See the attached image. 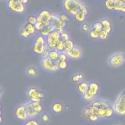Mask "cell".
<instances>
[{
  "instance_id": "d4e9b609",
  "label": "cell",
  "mask_w": 125,
  "mask_h": 125,
  "mask_svg": "<svg viewBox=\"0 0 125 125\" xmlns=\"http://www.w3.org/2000/svg\"><path fill=\"white\" fill-rule=\"evenodd\" d=\"M74 47V43L71 40H68L64 42V51L65 52L71 50Z\"/></svg>"
},
{
  "instance_id": "603a6c76",
  "label": "cell",
  "mask_w": 125,
  "mask_h": 125,
  "mask_svg": "<svg viewBox=\"0 0 125 125\" xmlns=\"http://www.w3.org/2000/svg\"><path fill=\"white\" fill-rule=\"evenodd\" d=\"M59 54L60 53H59V51H58L56 49L50 50L48 57H49L51 59L53 60H58L59 58Z\"/></svg>"
},
{
  "instance_id": "4fadbf2b",
  "label": "cell",
  "mask_w": 125,
  "mask_h": 125,
  "mask_svg": "<svg viewBox=\"0 0 125 125\" xmlns=\"http://www.w3.org/2000/svg\"><path fill=\"white\" fill-rule=\"evenodd\" d=\"M15 114L16 118L21 121H26L29 119L24 104L20 105L16 108Z\"/></svg>"
},
{
  "instance_id": "74e56055",
  "label": "cell",
  "mask_w": 125,
  "mask_h": 125,
  "mask_svg": "<svg viewBox=\"0 0 125 125\" xmlns=\"http://www.w3.org/2000/svg\"><path fill=\"white\" fill-rule=\"evenodd\" d=\"M83 78V75L82 74H78L75 76H73L72 78V80L74 82H79L82 78Z\"/></svg>"
},
{
  "instance_id": "f6af8a7d",
  "label": "cell",
  "mask_w": 125,
  "mask_h": 125,
  "mask_svg": "<svg viewBox=\"0 0 125 125\" xmlns=\"http://www.w3.org/2000/svg\"><path fill=\"white\" fill-rule=\"evenodd\" d=\"M119 125V124H116V125Z\"/></svg>"
},
{
  "instance_id": "d6a6232c",
  "label": "cell",
  "mask_w": 125,
  "mask_h": 125,
  "mask_svg": "<svg viewBox=\"0 0 125 125\" xmlns=\"http://www.w3.org/2000/svg\"><path fill=\"white\" fill-rule=\"evenodd\" d=\"M108 33L104 30H102L99 33V38L101 40H105L107 38Z\"/></svg>"
},
{
  "instance_id": "836d02e7",
  "label": "cell",
  "mask_w": 125,
  "mask_h": 125,
  "mask_svg": "<svg viewBox=\"0 0 125 125\" xmlns=\"http://www.w3.org/2000/svg\"><path fill=\"white\" fill-rule=\"evenodd\" d=\"M69 40V36L66 33L62 32L60 34V40L62 41L63 42H65Z\"/></svg>"
},
{
  "instance_id": "e0dca14e",
  "label": "cell",
  "mask_w": 125,
  "mask_h": 125,
  "mask_svg": "<svg viewBox=\"0 0 125 125\" xmlns=\"http://www.w3.org/2000/svg\"><path fill=\"white\" fill-rule=\"evenodd\" d=\"M49 25V21H38L35 25V27L36 30L41 31L44 27Z\"/></svg>"
},
{
  "instance_id": "3957f363",
  "label": "cell",
  "mask_w": 125,
  "mask_h": 125,
  "mask_svg": "<svg viewBox=\"0 0 125 125\" xmlns=\"http://www.w3.org/2000/svg\"><path fill=\"white\" fill-rule=\"evenodd\" d=\"M29 119H34L43 111V105L41 102L29 101L25 104Z\"/></svg>"
},
{
  "instance_id": "8992f818",
  "label": "cell",
  "mask_w": 125,
  "mask_h": 125,
  "mask_svg": "<svg viewBox=\"0 0 125 125\" xmlns=\"http://www.w3.org/2000/svg\"><path fill=\"white\" fill-rule=\"evenodd\" d=\"M59 60H53L49 57L42 58L41 61L42 67L47 71L55 72L59 69Z\"/></svg>"
},
{
  "instance_id": "7a4b0ae2",
  "label": "cell",
  "mask_w": 125,
  "mask_h": 125,
  "mask_svg": "<svg viewBox=\"0 0 125 125\" xmlns=\"http://www.w3.org/2000/svg\"><path fill=\"white\" fill-rule=\"evenodd\" d=\"M63 6L68 13L74 16L80 11L86 15L88 14V10L85 5L78 0H64Z\"/></svg>"
},
{
  "instance_id": "f35d334b",
  "label": "cell",
  "mask_w": 125,
  "mask_h": 125,
  "mask_svg": "<svg viewBox=\"0 0 125 125\" xmlns=\"http://www.w3.org/2000/svg\"><path fill=\"white\" fill-rule=\"evenodd\" d=\"M59 18L62 21L65 22H66V21H67L69 20L68 17L66 15H65L64 14H61L59 16Z\"/></svg>"
},
{
  "instance_id": "7402d4cb",
  "label": "cell",
  "mask_w": 125,
  "mask_h": 125,
  "mask_svg": "<svg viewBox=\"0 0 125 125\" xmlns=\"http://www.w3.org/2000/svg\"><path fill=\"white\" fill-rule=\"evenodd\" d=\"M86 14L84 13L83 12L80 11L78 12L75 15L74 17L75 20L79 22H83V21L86 18Z\"/></svg>"
},
{
  "instance_id": "8fae6325",
  "label": "cell",
  "mask_w": 125,
  "mask_h": 125,
  "mask_svg": "<svg viewBox=\"0 0 125 125\" xmlns=\"http://www.w3.org/2000/svg\"><path fill=\"white\" fill-rule=\"evenodd\" d=\"M49 22V25L52 27L54 30L58 32L60 34L62 33L63 28L65 27L66 22L62 21L59 17L52 15Z\"/></svg>"
},
{
  "instance_id": "484cf974",
  "label": "cell",
  "mask_w": 125,
  "mask_h": 125,
  "mask_svg": "<svg viewBox=\"0 0 125 125\" xmlns=\"http://www.w3.org/2000/svg\"><path fill=\"white\" fill-rule=\"evenodd\" d=\"M93 30L100 33L102 30H103V25L101 22H96L93 24L92 26Z\"/></svg>"
},
{
  "instance_id": "2e32d148",
  "label": "cell",
  "mask_w": 125,
  "mask_h": 125,
  "mask_svg": "<svg viewBox=\"0 0 125 125\" xmlns=\"http://www.w3.org/2000/svg\"><path fill=\"white\" fill-rule=\"evenodd\" d=\"M114 10L125 12V2L122 0H114Z\"/></svg>"
},
{
  "instance_id": "b9f144b4",
  "label": "cell",
  "mask_w": 125,
  "mask_h": 125,
  "mask_svg": "<svg viewBox=\"0 0 125 125\" xmlns=\"http://www.w3.org/2000/svg\"><path fill=\"white\" fill-rule=\"evenodd\" d=\"M82 28L84 31H87L89 28V26L87 24H83L82 26Z\"/></svg>"
},
{
  "instance_id": "9c48e42d",
  "label": "cell",
  "mask_w": 125,
  "mask_h": 125,
  "mask_svg": "<svg viewBox=\"0 0 125 125\" xmlns=\"http://www.w3.org/2000/svg\"><path fill=\"white\" fill-rule=\"evenodd\" d=\"M99 86L98 84L95 82L89 83V87L87 92L83 95V98L86 101L93 100L98 94L99 91Z\"/></svg>"
},
{
  "instance_id": "1f68e13d",
  "label": "cell",
  "mask_w": 125,
  "mask_h": 125,
  "mask_svg": "<svg viewBox=\"0 0 125 125\" xmlns=\"http://www.w3.org/2000/svg\"><path fill=\"white\" fill-rule=\"evenodd\" d=\"M20 34H21V36L22 37H23L24 38H28V37H29L30 36L29 33L23 27L21 29Z\"/></svg>"
},
{
  "instance_id": "52a82bcc",
  "label": "cell",
  "mask_w": 125,
  "mask_h": 125,
  "mask_svg": "<svg viewBox=\"0 0 125 125\" xmlns=\"http://www.w3.org/2000/svg\"><path fill=\"white\" fill-rule=\"evenodd\" d=\"M45 39L47 49L49 50L54 49L56 48L57 43L60 40V33L54 30Z\"/></svg>"
},
{
  "instance_id": "e575fe53",
  "label": "cell",
  "mask_w": 125,
  "mask_h": 125,
  "mask_svg": "<svg viewBox=\"0 0 125 125\" xmlns=\"http://www.w3.org/2000/svg\"><path fill=\"white\" fill-rule=\"evenodd\" d=\"M67 64L66 61H60L59 63V68L61 69H65L67 67Z\"/></svg>"
},
{
  "instance_id": "cb8c5ba5",
  "label": "cell",
  "mask_w": 125,
  "mask_h": 125,
  "mask_svg": "<svg viewBox=\"0 0 125 125\" xmlns=\"http://www.w3.org/2000/svg\"><path fill=\"white\" fill-rule=\"evenodd\" d=\"M104 6L108 10L114 9L115 1L114 0H105L104 1Z\"/></svg>"
},
{
  "instance_id": "60d3db41",
  "label": "cell",
  "mask_w": 125,
  "mask_h": 125,
  "mask_svg": "<svg viewBox=\"0 0 125 125\" xmlns=\"http://www.w3.org/2000/svg\"><path fill=\"white\" fill-rule=\"evenodd\" d=\"M49 52L50 50L48 49H47L46 50H45V51L42 54V58H45V57H49Z\"/></svg>"
},
{
  "instance_id": "8d00e7d4",
  "label": "cell",
  "mask_w": 125,
  "mask_h": 125,
  "mask_svg": "<svg viewBox=\"0 0 125 125\" xmlns=\"http://www.w3.org/2000/svg\"><path fill=\"white\" fill-rule=\"evenodd\" d=\"M67 55L64 53H61L59 54L58 60L59 61H65L67 59Z\"/></svg>"
},
{
  "instance_id": "9a60e30c",
  "label": "cell",
  "mask_w": 125,
  "mask_h": 125,
  "mask_svg": "<svg viewBox=\"0 0 125 125\" xmlns=\"http://www.w3.org/2000/svg\"><path fill=\"white\" fill-rule=\"evenodd\" d=\"M52 15L48 10H42L38 15L37 19L38 21H49Z\"/></svg>"
},
{
  "instance_id": "277c9868",
  "label": "cell",
  "mask_w": 125,
  "mask_h": 125,
  "mask_svg": "<svg viewBox=\"0 0 125 125\" xmlns=\"http://www.w3.org/2000/svg\"><path fill=\"white\" fill-rule=\"evenodd\" d=\"M112 106L115 113L122 116L125 115V90L118 94Z\"/></svg>"
},
{
  "instance_id": "5b68a950",
  "label": "cell",
  "mask_w": 125,
  "mask_h": 125,
  "mask_svg": "<svg viewBox=\"0 0 125 125\" xmlns=\"http://www.w3.org/2000/svg\"><path fill=\"white\" fill-rule=\"evenodd\" d=\"M47 49L46 39L42 36H38L35 39V42L33 46V50L34 53L42 55L45 50Z\"/></svg>"
},
{
  "instance_id": "4dcf8cb0",
  "label": "cell",
  "mask_w": 125,
  "mask_h": 125,
  "mask_svg": "<svg viewBox=\"0 0 125 125\" xmlns=\"http://www.w3.org/2000/svg\"><path fill=\"white\" fill-rule=\"evenodd\" d=\"M89 35L91 38L94 39H96L99 38V33L93 30V29L90 31Z\"/></svg>"
},
{
  "instance_id": "ee69618b",
  "label": "cell",
  "mask_w": 125,
  "mask_h": 125,
  "mask_svg": "<svg viewBox=\"0 0 125 125\" xmlns=\"http://www.w3.org/2000/svg\"><path fill=\"white\" fill-rule=\"evenodd\" d=\"M123 1H124V2H125V0H122Z\"/></svg>"
},
{
  "instance_id": "7bdbcfd3",
  "label": "cell",
  "mask_w": 125,
  "mask_h": 125,
  "mask_svg": "<svg viewBox=\"0 0 125 125\" xmlns=\"http://www.w3.org/2000/svg\"><path fill=\"white\" fill-rule=\"evenodd\" d=\"M18 0L20 1L21 3H22L23 4H26L28 2V0Z\"/></svg>"
},
{
  "instance_id": "30bf717a",
  "label": "cell",
  "mask_w": 125,
  "mask_h": 125,
  "mask_svg": "<svg viewBox=\"0 0 125 125\" xmlns=\"http://www.w3.org/2000/svg\"><path fill=\"white\" fill-rule=\"evenodd\" d=\"M27 96L31 102H41L44 97V93L35 87L30 88L27 91Z\"/></svg>"
},
{
  "instance_id": "ffe728a7",
  "label": "cell",
  "mask_w": 125,
  "mask_h": 125,
  "mask_svg": "<svg viewBox=\"0 0 125 125\" xmlns=\"http://www.w3.org/2000/svg\"><path fill=\"white\" fill-rule=\"evenodd\" d=\"M52 109L54 113H60L62 111L63 109V106L61 103L59 102H56L52 105Z\"/></svg>"
},
{
  "instance_id": "d6986e66",
  "label": "cell",
  "mask_w": 125,
  "mask_h": 125,
  "mask_svg": "<svg viewBox=\"0 0 125 125\" xmlns=\"http://www.w3.org/2000/svg\"><path fill=\"white\" fill-rule=\"evenodd\" d=\"M29 33L30 35H34L36 32V29L34 25L32 24L27 23L22 26Z\"/></svg>"
},
{
  "instance_id": "ac0fdd59",
  "label": "cell",
  "mask_w": 125,
  "mask_h": 125,
  "mask_svg": "<svg viewBox=\"0 0 125 125\" xmlns=\"http://www.w3.org/2000/svg\"><path fill=\"white\" fill-rule=\"evenodd\" d=\"M88 87L89 84L85 82L81 83L78 85V91L80 92V93L82 94V95H83L87 92Z\"/></svg>"
},
{
  "instance_id": "f546056e",
  "label": "cell",
  "mask_w": 125,
  "mask_h": 125,
  "mask_svg": "<svg viewBox=\"0 0 125 125\" xmlns=\"http://www.w3.org/2000/svg\"><path fill=\"white\" fill-rule=\"evenodd\" d=\"M27 74L31 77H35L37 75V72L36 69L33 67H29L27 70Z\"/></svg>"
},
{
  "instance_id": "83f0119b",
  "label": "cell",
  "mask_w": 125,
  "mask_h": 125,
  "mask_svg": "<svg viewBox=\"0 0 125 125\" xmlns=\"http://www.w3.org/2000/svg\"><path fill=\"white\" fill-rule=\"evenodd\" d=\"M55 49L59 52H62L64 50V42L60 40V41L57 43Z\"/></svg>"
},
{
  "instance_id": "5bb4252c",
  "label": "cell",
  "mask_w": 125,
  "mask_h": 125,
  "mask_svg": "<svg viewBox=\"0 0 125 125\" xmlns=\"http://www.w3.org/2000/svg\"><path fill=\"white\" fill-rule=\"evenodd\" d=\"M66 54L67 56L70 58L75 59H78L82 57L83 53L81 49H80L79 47H74L71 50L66 52Z\"/></svg>"
},
{
  "instance_id": "ba28073f",
  "label": "cell",
  "mask_w": 125,
  "mask_h": 125,
  "mask_svg": "<svg viewBox=\"0 0 125 125\" xmlns=\"http://www.w3.org/2000/svg\"><path fill=\"white\" fill-rule=\"evenodd\" d=\"M125 61V54L118 52L111 56L108 60V64L112 67H117L121 66Z\"/></svg>"
},
{
  "instance_id": "4316f807",
  "label": "cell",
  "mask_w": 125,
  "mask_h": 125,
  "mask_svg": "<svg viewBox=\"0 0 125 125\" xmlns=\"http://www.w3.org/2000/svg\"><path fill=\"white\" fill-rule=\"evenodd\" d=\"M23 125H40L39 121L34 119H28L27 121H25Z\"/></svg>"
},
{
  "instance_id": "ab89813d",
  "label": "cell",
  "mask_w": 125,
  "mask_h": 125,
  "mask_svg": "<svg viewBox=\"0 0 125 125\" xmlns=\"http://www.w3.org/2000/svg\"><path fill=\"white\" fill-rule=\"evenodd\" d=\"M41 119L42 120V122H44V123H46L47 122H48L49 120V117L48 116V115L45 113H44L42 115V117H41Z\"/></svg>"
},
{
  "instance_id": "6da1fadb",
  "label": "cell",
  "mask_w": 125,
  "mask_h": 125,
  "mask_svg": "<svg viewBox=\"0 0 125 125\" xmlns=\"http://www.w3.org/2000/svg\"><path fill=\"white\" fill-rule=\"evenodd\" d=\"M114 114L111 104L107 100L101 99H94L83 111V116L87 119L90 115H95L99 119H107L112 117Z\"/></svg>"
},
{
  "instance_id": "44dd1931",
  "label": "cell",
  "mask_w": 125,
  "mask_h": 125,
  "mask_svg": "<svg viewBox=\"0 0 125 125\" xmlns=\"http://www.w3.org/2000/svg\"><path fill=\"white\" fill-rule=\"evenodd\" d=\"M53 31H54V29L52 28V27L51 26H50V25H49L44 27L40 32V33H41V34L42 36H43V37L44 36L47 37Z\"/></svg>"
},
{
  "instance_id": "7c38bea8",
  "label": "cell",
  "mask_w": 125,
  "mask_h": 125,
  "mask_svg": "<svg viewBox=\"0 0 125 125\" xmlns=\"http://www.w3.org/2000/svg\"><path fill=\"white\" fill-rule=\"evenodd\" d=\"M7 6L9 9L16 13H22L25 7L23 4L18 0H8Z\"/></svg>"
},
{
  "instance_id": "f1b7e54d",
  "label": "cell",
  "mask_w": 125,
  "mask_h": 125,
  "mask_svg": "<svg viewBox=\"0 0 125 125\" xmlns=\"http://www.w3.org/2000/svg\"><path fill=\"white\" fill-rule=\"evenodd\" d=\"M27 22L29 23L35 25L38 22L37 17L33 16H30L27 18Z\"/></svg>"
},
{
  "instance_id": "d590c367",
  "label": "cell",
  "mask_w": 125,
  "mask_h": 125,
  "mask_svg": "<svg viewBox=\"0 0 125 125\" xmlns=\"http://www.w3.org/2000/svg\"><path fill=\"white\" fill-rule=\"evenodd\" d=\"M101 22L102 24L103 28L111 26V24H110V21L108 20H106V19H104V20H102Z\"/></svg>"
}]
</instances>
